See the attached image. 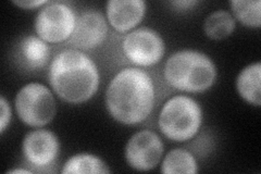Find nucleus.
<instances>
[{
  "instance_id": "obj_3",
  "label": "nucleus",
  "mask_w": 261,
  "mask_h": 174,
  "mask_svg": "<svg viewBox=\"0 0 261 174\" xmlns=\"http://www.w3.org/2000/svg\"><path fill=\"white\" fill-rule=\"evenodd\" d=\"M217 74L211 58L193 49H183L170 56L163 70L168 84L186 93L206 92L215 84Z\"/></svg>"
},
{
  "instance_id": "obj_6",
  "label": "nucleus",
  "mask_w": 261,
  "mask_h": 174,
  "mask_svg": "<svg viewBox=\"0 0 261 174\" xmlns=\"http://www.w3.org/2000/svg\"><path fill=\"white\" fill-rule=\"evenodd\" d=\"M76 15L64 3L54 2L44 6L36 15L35 31L46 43L58 44L68 40L75 28Z\"/></svg>"
},
{
  "instance_id": "obj_13",
  "label": "nucleus",
  "mask_w": 261,
  "mask_h": 174,
  "mask_svg": "<svg viewBox=\"0 0 261 174\" xmlns=\"http://www.w3.org/2000/svg\"><path fill=\"white\" fill-rule=\"evenodd\" d=\"M261 63L258 61L245 67L236 79V89L245 102L261 106Z\"/></svg>"
},
{
  "instance_id": "obj_21",
  "label": "nucleus",
  "mask_w": 261,
  "mask_h": 174,
  "mask_svg": "<svg viewBox=\"0 0 261 174\" xmlns=\"http://www.w3.org/2000/svg\"><path fill=\"white\" fill-rule=\"evenodd\" d=\"M7 173H23V174H28V173H33L32 170H28V169H22V168H18V169H12L9 170Z\"/></svg>"
},
{
  "instance_id": "obj_4",
  "label": "nucleus",
  "mask_w": 261,
  "mask_h": 174,
  "mask_svg": "<svg viewBox=\"0 0 261 174\" xmlns=\"http://www.w3.org/2000/svg\"><path fill=\"white\" fill-rule=\"evenodd\" d=\"M202 110L192 97L176 95L161 108L158 126L161 133L173 142L183 143L192 139L201 127Z\"/></svg>"
},
{
  "instance_id": "obj_16",
  "label": "nucleus",
  "mask_w": 261,
  "mask_h": 174,
  "mask_svg": "<svg viewBox=\"0 0 261 174\" xmlns=\"http://www.w3.org/2000/svg\"><path fill=\"white\" fill-rule=\"evenodd\" d=\"M236 27L232 13L226 10H218L210 13L203 22V31L211 39H224L230 36Z\"/></svg>"
},
{
  "instance_id": "obj_8",
  "label": "nucleus",
  "mask_w": 261,
  "mask_h": 174,
  "mask_svg": "<svg viewBox=\"0 0 261 174\" xmlns=\"http://www.w3.org/2000/svg\"><path fill=\"white\" fill-rule=\"evenodd\" d=\"M165 145L160 136L150 130L137 132L125 146V160L136 171H150L160 162Z\"/></svg>"
},
{
  "instance_id": "obj_19",
  "label": "nucleus",
  "mask_w": 261,
  "mask_h": 174,
  "mask_svg": "<svg viewBox=\"0 0 261 174\" xmlns=\"http://www.w3.org/2000/svg\"><path fill=\"white\" fill-rule=\"evenodd\" d=\"M50 2L48 0H12V4L15 5L16 7H20L22 9H36V8H39L42 6H46Z\"/></svg>"
},
{
  "instance_id": "obj_2",
  "label": "nucleus",
  "mask_w": 261,
  "mask_h": 174,
  "mask_svg": "<svg viewBox=\"0 0 261 174\" xmlns=\"http://www.w3.org/2000/svg\"><path fill=\"white\" fill-rule=\"evenodd\" d=\"M48 79L54 92L69 104H83L92 99L100 84L99 70L85 53L65 49L53 59Z\"/></svg>"
},
{
  "instance_id": "obj_5",
  "label": "nucleus",
  "mask_w": 261,
  "mask_h": 174,
  "mask_svg": "<svg viewBox=\"0 0 261 174\" xmlns=\"http://www.w3.org/2000/svg\"><path fill=\"white\" fill-rule=\"evenodd\" d=\"M14 105L20 120L33 128L47 126L57 113L54 94L40 83H29L24 85L16 94Z\"/></svg>"
},
{
  "instance_id": "obj_11",
  "label": "nucleus",
  "mask_w": 261,
  "mask_h": 174,
  "mask_svg": "<svg viewBox=\"0 0 261 174\" xmlns=\"http://www.w3.org/2000/svg\"><path fill=\"white\" fill-rule=\"evenodd\" d=\"M144 0H109L106 14L110 26L120 33L135 29L146 13Z\"/></svg>"
},
{
  "instance_id": "obj_15",
  "label": "nucleus",
  "mask_w": 261,
  "mask_h": 174,
  "mask_svg": "<svg viewBox=\"0 0 261 174\" xmlns=\"http://www.w3.org/2000/svg\"><path fill=\"white\" fill-rule=\"evenodd\" d=\"M62 174H105L110 173L106 162L98 156L92 154H76L63 164Z\"/></svg>"
},
{
  "instance_id": "obj_9",
  "label": "nucleus",
  "mask_w": 261,
  "mask_h": 174,
  "mask_svg": "<svg viewBox=\"0 0 261 174\" xmlns=\"http://www.w3.org/2000/svg\"><path fill=\"white\" fill-rule=\"evenodd\" d=\"M60 144L54 132L38 129L31 131L22 143V154L31 167L38 171H45L58 158Z\"/></svg>"
},
{
  "instance_id": "obj_17",
  "label": "nucleus",
  "mask_w": 261,
  "mask_h": 174,
  "mask_svg": "<svg viewBox=\"0 0 261 174\" xmlns=\"http://www.w3.org/2000/svg\"><path fill=\"white\" fill-rule=\"evenodd\" d=\"M233 16L243 26L259 29L261 26V2L260 0H232L230 3Z\"/></svg>"
},
{
  "instance_id": "obj_14",
  "label": "nucleus",
  "mask_w": 261,
  "mask_h": 174,
  "mask_svg": "<svg viewBox=\"0 0 261 174\" xmlns=\"http://www.w3.org/2000/svg\"><path fill=\"white\" fill-rule=\"evenodd\" d=\"M160 171L165 174H196L198 164L192 153L183 148H174L166 155Z\"/></svg>"
},
{
  "instance_id": "obj_18",
  "label": "nucleus",
  "mask_w": 261,
  "mask_h": 174,
  "mask_svg": "<svg viewBox=\"0 0 261 174\" xmlns=\"http://www.w3.org/2000/svg\"><path fill=\"white\" fill-rule=\"evenodd\" d=\"M11 120V107L4 96L0 97V133L4 134Z\"/></svg>"
},
{
  "instance_id": "obj_10",
  "label": "nucleus",
  "mask_w": 261,
  "mask_h": 174,
  "mask_svg": "<svg viewBox=\"0 0 261 174\" xmlns=\"http://www.w3.org/2000/svg\"><path fill=\"white\" fill-rule=\"evenodd\" d=\"M108 34V21L105 15L96 10L81 13L74 31L68 39V44L77 51H91L99 47Z\"/></svg>"
},
{
  "instance_id": "obj_1",
  "label": "nucleus",
  "mask_w": 261,
  "mask_h": 174,
  "mask_svg": "<svg viewBox=\"0 0 261 174\" xmlns=\"http://www.w3.org/2000/svg\"><path fill=\"white\" fill-rule=\"evenodd\" d=\"M156 90L151 77L140 68L118 72L106 90V107L111 117L124 126H137L151 114Z\"/></svg>"
},
{
  "instance_id": "obj_7",
  "label": "nucleus",
  "mask_w": 261,
  "mask_h": 174,
  "mask_svg": "<svg viewBox=\"0 0 261 174\" xmlns=\"http://www.w3.org/2000/svg\"><path fill=\"white\" fill-rule=\"evenodd\" d=\"M122 49L133 64L138 67H151L162 59L166 46L157 31L140 28L129 32L124 37Z\"/></svg>"
},
{
  "instance_id": "obj_20",
  "label": "nucleus",
  "mask_w": 261,
  "mask_h": 174,
  "mask_svg": "<svg viewBox=\"0 0 261 174\" xmlns=\"http://www.w3.org/2000/svg\"><path fill=\"white\" fill-rule=\"evenodd\" d=\"M198 2H195V0H179V2H171V5H173L174 7H176L177 9H190V8L195 5H197Z\"/></svg>"
},
{
  "instance_id": "obj_12",
  "label": "nucleus",
  "mask_w": 261,
  "mask_h": 174,
  "mask_svg": "<svg viewBox=\"0 0 261 174\" xmlns=\"http://www.w3.org/2000/svg\"><path fill=\"white\" fill-rule=\"evenodd\" d=\"M19 60L29 70L45 68L50 59V49L45 40L38 36L29 35L21 39L18 46Z\"/></svg>"
}]
</instances>
